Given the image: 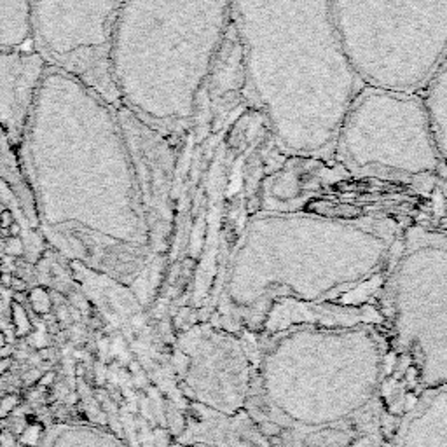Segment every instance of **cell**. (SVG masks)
<instances>
[{"label":"cell","instance_id":"1","mask_svg":"<svg viewBox=\"0 0 447 447\" xmlns=\"http://www.w3.org/2000/svg\"><path fill=\"white\" fill-rule=\"evenodd\" d=\"M37 224L62 250L131 282L154 255L116 110L49 66L18 150Z\"/></svg>","mask_w":447,"mask_h":447},{"label":"cell","instance_id":"2","mask_svg":"<svg viewBox=\"0 0 447 447\" xmlns=\"http://www.w3.org/2000/svg\"><path fill=\"white\" fill-rule=\"evenodd\" d=\"M243 58V96L276 145L297 158H332L336 134L364 88L330 12V0H230Z\"/></svg>","mask_w":447,"mask_h":447},{"label":"cell","instance_id":"3","mask_svg":"<svg viewBox=\"0 0 447 447\" xmlns=\"http://www.w3.org/2000/svg\"><path fill=\"white\" fill-rule=\"evenodd\" d=\"M230 30V0H126L112 28L117 102L178 145Z\"/></svg>","mask_w":447,"mask_h":447},{"label":"cell","instance_id":"4","mask_svg":"<svg viewBox=\"0 0 447 447\" xmlns=\"http://www.w3.org/2000/svg\"><path fill=\"white\" fill-rule=\"evenodd\" d=\"M386 220H348L313 214H258L248 222L230 271L240 297L274 292L320 296L376 272L393 250Z\"/></svg>","mask_w":447,"mask_h":447},{"label":"cell","instance_id":"5","mask_svg":"<svg viewBox=\"0 0 447 447\" xmlns=\"http://www.w3.org/2000/svg\"><path fill=\"white\" fill-rule=\"evenodd\" d=\"M330 12L364 86L420 93L446 63L447 0H330Z\"/></svg>","mask_w":447,"mask_h":447},{"label":"cell","instance_id":"6","mask_svg":"<svg viewBox=\"0 0 447 447\" xmlns=\"http://www.w3.org/2000/svg\"><path fill=\"white\" fill-rule=\"evenodd\" d=\"M332 159L353 175L384 180H442L446 175V158L420 93L362 88L337 130Z\"/></svg>","mask_w":447,"mask_h":447},{"label":"cell","instance_id":"7","mask_svg":"<svg viewBox=\"0 0 447 447\" xmlns=\"http://www.w3.org/2000/svg\"><path fill=\"white\" fill-rule=\"evenodd\" d=\"M126 0H28L30 46L117 107L108 70L112 28Z\"/></svg>","mask_w":447,"mask_h":447},{"label":"cell","instance_id":"8","mask_svg":"<svg viewBox=\"0 0 447 447\" xmlns=\"http://www.w3.org/2000/svg\"><path fill=\"white\" fill-rule=\"evenodd\" d=\"M133 168L138 200L147 226L150 254L168 246L173 224V178L176 145L138 119L122 105L114 107Z\"/></svg>","mask_w":447,"mask_h":447},{"label":"cell","instance_id":"9","mask_svg":"<svg viewBox=\"0 0 447 447\" xmlns=\"http://www.w3.org/2000/svg\"><path fill=\"white\" fill-rule=\"evenodd\" d=\"M48 68L34 48L0 49V130L16 152Z\"/></svg>","mask_w":447,"mask_h":447},{"label":"cell","instance_id":"10","mask_svg":"<svg viewBox=\"0 0 447 447\" xmlns=\"http://www.w3.org/2000/svg\"><path fill=\"white\" fill-rule=\"evenodd\" d=\"M423 110L426 114L432 134L440 154L447 156V68L446 63L435 72L420 91Z\"/></svg>","mask_w":447,"mask_h":447},{"label":"cell","instance_id":"11","mask_svg":"<svg viewBox=\"0 0 447 447\" xmlns=\"http://www.w3.org/2000/svg\"><path fill=\"white\" fill-rule=\"evenodd\" d=\"M10 318H12L14 332H16L18 337H26L32 332V324L26 314V310L18 300L10 304Z\"/></svg>","mask_w":447,"mask_h":447},{"label":"cell","instance_id":"12","mask_svg":"<svg viewBox=\"0 0 447 447\" xmlns=\"http://www.w3.org/2000/svg\"><path fill=\"white\" fill-rule=\"evenodd\" d=\"M28 300H30V306L34 308V311L37 314H48L51 311V299H49V294L46 292L42 286H37L30 292L28 296Z\"/></svg>","mask_w":447,"mask_h":447},{"label":"cell","instance_id":"13","mask_svg":"<svg viewBox=\"0 0 447 447\" xmlns=\"http://www.w3.org/2000/svg\"><path fill=\"white\" fill-rule=\"evenodd\" d=\"M40 435H42V424L34 420H28L24 428L21 430V434L18 435V442H21V444L26 447H32L37 444Z\"/></svg>","mask_w":447,"mask_h":447},{"label":"cell","instance_id":"14","mask_svg":"<svg viewBox=\"0 0 447 447\" xmlns=\"http://www.w3.org/2000/svg\"><path fill=\"white\" fill-rule=\"evenodd\" d=\"M20 404V395L18 393H7L0 398V421L7 420L10 412L18 407Z\"/></svg>","mask_w":447,"mask_h":447},{"label":"cell","instance_id":"15","mask_svg":"<svg viewBox=\"0 0 447 447\" xmlns=\"http://www.w3.org/2000/svg\"><path fill=\"white\" fill-rule=\"evenodd\" d=\"M18 446V437L10 430H2L0 432V447H16Z\"/></svg>","mask_w":447,"mask_h":447},{"label":"cell","instance_id":"16","mask_svg":"<svg viewBox=\"0 0 447 447\" xmlns=\"http://www.w3.org/2000/svg\"><path fill=\"white\" fill-rule=\"evenodd\" d=\"M10 367H12V358H10V356L0 358V378H2V376H6L7 372L10 370Z\"/></svg>","mask_w":447,"mask_h":447},{"label":"cell","instance_id":"17","mask_svg":"<svg viewBox=\"0 0 447 447\" xmlns=\"http://www.w3.org/2000/svg\"><path fill=\"white\" fill-rule=\"evenodd\" d=\"M7 212V206H6V203H4V200H2V196H0V230H2V220H4V214H6Z\"/></svg>","mask_w":447,"mask_h":447},{"label":"cell","instance_id":"18","mask_svg":"<svg viewBox=\"0 0 447 447\" xmlns=\"http://www.w3.org/2000/svg\"><path fill=\"white\" fill-rule=\"evenodd\" d=\"M6 346H7V336L4 330H0V350H4Z\"/></svg>","mask_w":447,"mask_h":447}]
</instances>
